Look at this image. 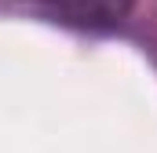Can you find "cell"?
Segmentation results:
<instances>
[{"label": "cell", "mask_w": 157, "mask_h": 153, "mask_svg": "<svg viewBox=\"0 0 157 153\" xmlns=\"http://www.w3.org/2000/svg\"><path fill=\"white\" fill-rule=\"evenodd\" d=\"M40 7L55 11L59 18L73 22V26H88V29H110L132 11L135 0H33Z\"/></svg>", "instance_id": "6da1fadb"}]
</instances>
